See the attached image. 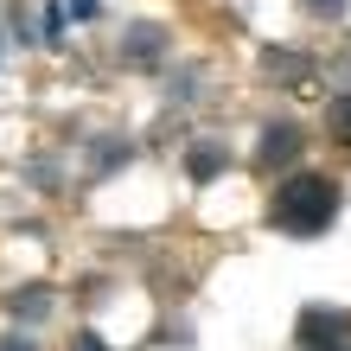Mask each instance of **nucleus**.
I'll list each match as a JSON object with an SVG mask.
<instances>
[{
    "mask_svg": "<svg viewBox=\"0 0 351 351\" xmlns=\"http://www.w3.org/2000/svg\"><path fill=\"white\" fill-rule=\"evenodd\" d=\"M332 128H339V134L351 141V96H345V102H339V109H332Z\"/></svg>",
    "mask_w": 351,
    "mask_h": 351,
    "instance_id": "4",
    "label": "nucleus"
},
{
    "mask_svg": "<svg viewBox=\"0 0 351 351\" xmlns=\"http://www.w3.org/2000/svg\"><path fill=\"white\" fill-rule=\"evenodd\" d=\"M294 154H300V134H294V128H268V134H262V167L294 160Z\"/></svg>",
    "mask_w": 351,
    "mask_h": 351,
    "instance_id": "3",
    "label": "nucleus"
},
{
    "mask_svg": "<svg viewBox=\"0 0 351 351\" xmlns=\"http://www.w3.org/2000/svg\"><path fill=\"white\" fill-rule=\"evenodd\" d=\"M313 7H319V13H339V0H313Z\"/></svg>",
    "mask_w": 351,
    "mask_h": 351,
    "instance_id": "5",
    "label": "nucleus"
},
{
    "mask_svg": "<svg viewBox=\"0 0 351 351\" xmlns=\"http://www.w3.org/2000/svg\"><path fill=\"white\" fill-rule=\"evenodd\" d=\"M300 351H351V313L306 306L300 313Z\"/></svg>",
    "mask_w": 351,
    "mask_h": 351,
    "instance_id": "2",
    "label": "nucleus"
},
{
    "mask_svg": "<svg viewBox=\"0 0 351 351\" xmlns=\"http://www.w3.org/2000/svg\"><path fill=\"white\" fill-rule=\"evenodd\" d=\"M332 217H339V185L319 179V173H294L275 192V204H268V223L287 237H319Z\"/></svg>",
    "mask_w": 351,
    "mask_h": 351,
    "instance_id": "1",
    "label": "nucleus"
}]
</instances>
